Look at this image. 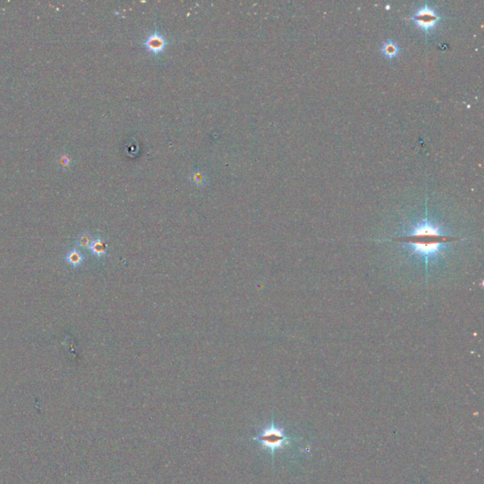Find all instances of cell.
<instances>
[{"mask_svg":"<svg viewBox=\"0 0 484 484\" xmlns=\"http://www.w3.org/2000/svg\"><path fill=\"white\" fill-rule=\"evenodd\" d=\"M459 240L454 237L443 235L439 228L428 221L419 224L414 229L413 234L395 239V241L411 244L415 252L423 256L435 255L442 248L443 244Z\"/></svg>","mask_w":484,"mask_h":484,"instance_id":"1","label":"cell"},{"mask_svg":"<svg viewBox=\"0 0 484 484\" xmlns=\"http://www.w3.org/2000/svg\"><path fill=\"white\" fill-rule=\"evenodd\" d=\"M250 440L257 441L263 450L270 451L273 461L274 453L277 450L284 449L286 446L290 445L293 439L286 435L285 429L277 426L272 418L268 426L264 427L257 436L251 438Z\"/></svg>","mask_w":484,"mask_h":484,"instance_id":"2","label":"cell"},{"mask_svg":"<svg viewBox=\"0 0 484 484\" xmlns=\"http://www.w3.org/2000/svg\"><path fill=\"white\" fill-rule=\"evenodd\" d=\"M441 17L439 14L428 5H424L416 10L413 16V22L423 30L429 31L434 29L439 23Z\"/></svg>","mask_w":484,"mask_h":484,"instance_id":"3","label":"cell"},{"mask_svg":"<svg viewBox=\"0 0 484 484\" xmlns=\"http://www.w3.org/2000/svg\"><path fill=\"white\" fill-rule=\"evenodd\" d=\"M142 44L147 51L157 56L166 50L168 40L160 31H154L145 38Z\"/></svg>","mask_w":484,"mask_h":484,"instance_id":"4","label":"cell"},{"mask_svg":"<svg viewBox=\"0 0 484 484\" xmlns=\"http://www.w3.org/2000/svg\"><path fill=\"white\" fill-rule=\"evenodd\" d=\"M89 249L96 257H102L107 254L108 246L102 239H96L93 240Z\"/></svg>","mask_w":484,"mask_h":484,"instance_id":"5","label":"cell"},{"mask_svg":"<svg viewBox=\"0 0 484 484\" xmlns=\"http://www.w3.org/2000/svg\"><path fill=\"white\" fill-rule=\"evenodd\" d=\"M382 52L385 56L389 58L396 57L399 52V46L393 40H388L382 45Z\"/></svg>","mask_w":484,"mask_h":484,"instance_id":"6","label":"cell"},{"mask_svg":"<svg viewBox=\"0 0 484 484\" xmlns=\"http://www.w3.org/2000/svg\"><path fill=\"white\" fill-rule=\"evenodd\" d=\"M66 261L75 268L80 267L84 262V256L78 250H72L66 255Z\"/></svg>","mask_w":484,"mask_h":484,"instance_id":"7","label":"cell"},{"mask_svg":"<svg viewBox=\"0 0 484 484\" xmlns=\"http://www.w3.org/2000/svg\"><path fill=\"white\" fill-rule=\"evenodd\" d=\"M190 181L194 184L195 185H198V186H201V185H204L206 182V178H205V174H203L201 171H197L195 172L192 173L191 175V178H190Z\"/></svg>","mask_w":484,"mask_h":484,"instance_id":"8","label":"cell"},{"mask_svg":"<svg viewBox=\"0 0 484 484\" xmlns=\"http://www.w3.org/2000/svg\"><path fill=\"white\" fill-rule=\"evenodd\" d=\"M92 242H93L92 237L88 234H86V233L82 234L78 239V244L80 245V247L85 248V249H89Z\"/></svg>","mask_w":484,"mask_h":484,"instance_id":"9","label":"cell"}]
</instances>
